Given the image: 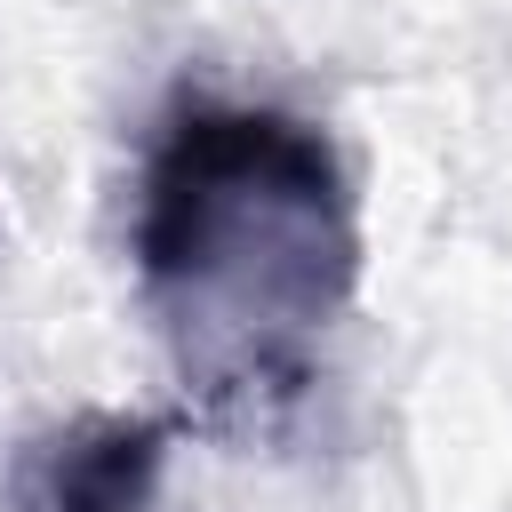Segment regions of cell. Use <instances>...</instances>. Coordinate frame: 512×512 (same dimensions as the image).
I'll return each instance as SVG.
<instances>
[{"mask_svg": "<svg viewBox=\"0 0 512 512\" xmlns=\"http://www.w3.org/2000/svg\"><path fill=\"white\" fill-rule=\"evenodd\" d=\"M136 280L200 392H288L360 288L336 136L280 104H184L144 160Z\"/></svg>", "mask_w": 512, "mask_h": 512, "instance_id": "6da1fadb", "label": "cell"}, {"mask_svg": "<svg viewBox=\"0 0 512 512\" xmlns=\"http://www.w3.org/2000/svg\"><path fill=\"white\" fill-rule=\"evenodd\" d=\"M160 416H80L32 456V512H152L168 464Z\"/></svg>", "mask_w": 512, "mask_h": 512, "instance_id": "7a4b0ae2", "label": "cell"}]
</instances>
